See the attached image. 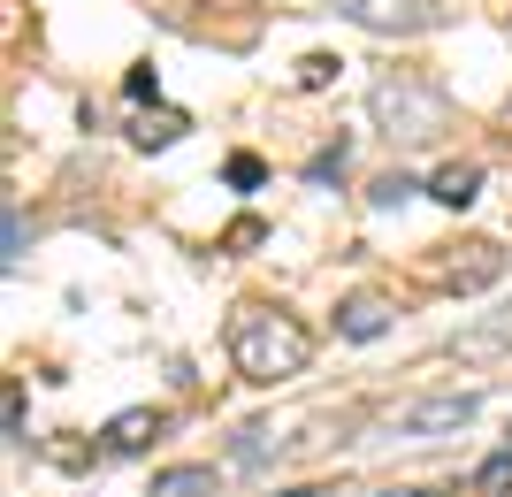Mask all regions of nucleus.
<instances>
[{
  "label": "nucleus",
  "instance_id": "19",
  "mask_svg": "<svg viewBox=\"0 0 512 497\" xmlns=\"http://www.w3.org/2000/svg\"><path fill=\"white\" fill-rule=\"evenodd\" d=\"M0 413H8V436H16V444H23V390H16V383H8V398H0Z\"/></svg>",
  "mask_w": 512,
  "mask_h": 497
},
{
  "label": "nucleus",
  "instance_id": "12",
  "mask_svg": "<svg viewBox=\"0 0 512 497\" xmlns=\"http://www.w3.org/2000/svg\"><path fill=\"white\" fill-rule=\"evenodd\" d=\"M184 115L176 108H153V115H138V123H130V138H138V146H176V138H184Z\"/></svg>",
  "mask_w": 512,
  "mask_h": 497
},
{
  "label": "nucleus",
  "instance_id": "14",
  "mask_svg": "<svg viewBox=\"0 0 512 497\" xmlns=\"http://www.w3.org/2000/svg\"><path fill=\"white\" fill-rule=\"evenodd\" d=\"M0 245H8V253H0L8 268H16V260L31 253V222H23V207H8V222H0Z\"/></svg>",
  "mask_w": 512,
  "mask_h": 497
},
{
  "label": "nucleus",
  "instance_id": "10",
  "mask_svg": "<svg viewBox=\"0 0 512 497\" xmlns=\"http://www.w3.org/2000/svg\"><path fill=\"white\" fill-rule=\"evenodd\" d=\"M276 452H283V436H276V429H260V421H245V429L230 436V459H237V467H268Z\"/></svg>",
  "mask_w": 512,
  "mask_h": 497
},
{
  "label": "nucleus",
  "instance_id": "4",
  "mask_svg": "<svg viewBox=\"0 0 512 497\" xmlns=\"http://www.w3.org/2000/svg\"><path fill=\"white\" fill-rule=\"evenodd\" d=\"M337 16L367 23V31H390V39H413V31H436L444 8L436 0H337Z\"/></svg>",
  "mask_w": 512,
  "mask_h": 497
},
{
  "label": "nucleus",
  "instance_id": "15",
  "mask_svg": "<svg viewBox=\"0 0 512 497\" xmlns=\"http://www.w3.org/2000/svg\"><path fill=\"white\" fill-rule=\"evenodd\" d=\"M237 184V192H260V184H268V169H260V153H230V169H222Z\"/></svg>",
  "mask_w": 512,
  "mask_h": 497
},
{
  "label": "nucleus",
  "instance_id": "18",
  "mask_svg": "<svg viewBox=\"0 0 512 497\" xmlns=\"http://www.w3.org/2000/svg\"><path fill=\"white\" fill-rule=\"evenodd\" d=\"M474 482H482V490H512V452L482 459V475H474Z\"/></svg>",
  "mask_w": 512,
  "mask_h": 497
},
{
  "label": "nucleus",
  "instance_id": "1",
  "mask_svg": "<svg viewBox=\"0 0 512 497\" xmlns=\"http://www.w3.org/2000/svg\"><path fill=\"white\" fill-rule=\"evenodd\" d=\"M230 360L245 383H291V375H306V360H314V337H306L299 314H283V306H245L230 322Z\"/></svg>",
  "mask_w": 512,
  "mask_h": 497
},
{
  "label": "nucleus",
  "instance_id": "11",
  "mask_svg": "<svg viewBox=\"0 0 512 497\" xmlns=\"http://www.w3.org/2000/svg\"><path fill=\"white\" fill-rule=\"evenodd\" d=\"M153 497H214V467H161Z\"/></svg>",
  "mask_w": 512,
  "mask_h": 497
},
{
  "label": "nucleus",
  "instance_id": "9",
  "mask_svg": "<svg viewBox=\"0 0 512 497\" xmlns=\"http://www.w3.org/2000/svg\"><path fill=\"white\" fill-rule=\"evenodd\" d=\"M474 192H482V169H474V161H451V169H436V184H428L436 207H474Z\"/></svg>",
  "mask_w": 512,
  "mask_h": 497
},
{
  "label": "nucleus",
  "instance_id": "2",
  "mask_svg": "<svg viewBox=\"0 0 512 497\" xmlns=\"http://www.w3.org/2000/svg\"><path fill=\"white\" fill-rule=\"evenodd\" d=\"M367 115H375L398 146H428V138L451 130V92L428 85V77H413V69H390V77L367 85Z\"/></svg>",
  "mask_w": 512,
  "mask_h": 497
},
{
  "label": "nucleus",
  "instance_id": "17",
  "mask_svg": "<svg viewBox=\"0 0 512 497\" xmlns=\"http://www.w3.org/2000/svg\"><path fill=\"white\" fill-rule=\"evenodd\" d=\"M337 69H344L337 54H306V62H299V85H306V92H321L329 77H337Z\"/></svg>",
  "mask_w": 512,
  "mask_h": 497
},
{
  "label": "nucleus",
  "instance_id": "21",
  "mask_svg": "<svg viewBox=\"0 0 512 497\" xmlns=\"http://www.w3.org/2000/svg\"><path fill=\"white\" fill-rule=\"evenodd\" d=\"M383 497H428V490H383Z\"/></svg>",
  "mask_w": 512,
  "mask_h": 497
},
{
  "label": "nucleus",
  "instance_id": "6",
  "mask_svg": "<svg viewBox=\"0 0 512 497\" xmlns=\"http://www.w3.org/2000/svg\"><path fill=\"white\" fill-rule=\"evenodd\" d=\"M161 429H169V421H161L153 406H130V413H115V421L100 429V444H107V452H146Z\"/></svg>",
  "mask_w": 512,
  "mask_h": 497
},
{
  "label": "nucleus",
  "instance_id": "20",
  "mask_svg": "<svg viewBox=\"0 0 512 497\" xmlns=\"http://www.w3.org/2000/svg\"><path fill=\"white\" fill-rule=\"evenodd\" d=\"M283 497H329V490H283Z\"/></svg>",
  "mask_w": 512,
  "mask_h": 497
},
{
  "label": "nucleus",
  "instance_id": "8",
  "mask_svg": "<svg viewBox=\"0 0 512 497\" xmlns=\"http://www.w3.org/2000/svg\"><path fill=\"white\" fill-rule=\"evenodd\" d=\"M451 352L459 360H490V352H512V314H490V322H474L451 337Z\"/></svg>",
  "mask_w": 512,
  "mask_h": 497
},
{
  "label": "nucleus",
  "instance_id": "16",
  "mask_svg": "<svg viewBox=\"0 0 512 497\" xmlns=\"http://www.w3.org/2000/svg\"><path fill=\"white\" fill-rule=\"evenodd\" d=\"M344 161H352V153H344V138H337V146H321L314 161H306V184H329V176H344Z\"/></svg>",
  "mask_w": 512,
  "mask_h": 497
},
{
  "label": "nucleus",
  "instance_id": "3",
  "mask_svg": "<svg viewBox=\"0 0 512 497\" xmlns=\"http://www.w3.org/2000/svg\"><path fill=\"white\" fill-rule=\"evenodd\" d=\"M474 413H482V390H436V398H413V406H398L390 436H459Z\"/></svg>",
  "mask_w": 512,
  "mask_h": 497
},
{
  "label": "nucleus",
  "instance_id": "13",
  "mask_svg": "<svg viewBox=\"0 0 512 497\" xmlns=\"http://www.w3.org/2000/svg\"><path fill=\"white\" fill-rule=\"evenodd\" d=\"M413 192H421V184H413L406 169H390V176H375V192H367V199H375V207H406Z\"/></svg>",
  "mask_w": 512,
  "mask_h": 497
},
{
  "label": "nucleus",
  "instance_id": "7",
  "mask_svg": "<svg viewBox=\"0 0 512 497\" xmlns=\"http://www.w3.org/2000/svg\"><path fill=\"white\" fill-rule=\"evenodd\" d=\"M497 276H505V253H497V245H467V260L444 268L451 291H482V283H497Z\"/></svg>",
  "mask_w": 512,
  "mask_h": 497
},
{
  "label": "nucleus",
  "instance_id": "5",
  "mask_svg": "<svg viewBox=\"0 0 512 497\" xmlns=\"http://www.w3.org/2000/svg\"><path fill=\"white\" fill-rule=\"evenodd\" d=\"M390 329V299H375V291H360V299L337 306V337H352V345H375Z\"/></svg>",
  "mask_w": 512,
  "mask_h": 497
}]
</instances>
